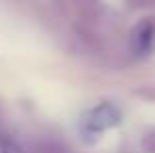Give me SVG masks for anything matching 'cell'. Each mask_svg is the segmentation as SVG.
<instances>
[{"instance_id": "obj_1", "label": "cell", "mask_w": 155, "mask_h": 153, "mask_svg": "<svg viewBox=\"0 0 155 153\" xmlns=\"http://www.w3.org/2000/svg\"><path fill=\"white\" fill-rule=\"evenodd\" d=\"M120 122V111L113 107V105H101L97 109H92L86 118V128L88 130H94V132H101L107 128L115 126Z\"/></svg>"}, {"instance_id": "obj_2", "label": "cell", "mask_w": 155, "mask_h": 153, "mask_svg": "<svg viewBox=\"0 0 155 153\" xmlns=\"http://www.w3.org/2000/svg\"><path fill=\"white\" fill-rule=\"evenodd\" d=\"M0 153H21V149L8 136H0Z\"/></svg>"}]
</instances>
